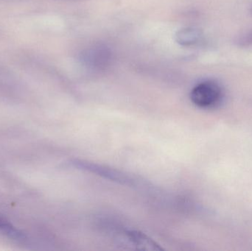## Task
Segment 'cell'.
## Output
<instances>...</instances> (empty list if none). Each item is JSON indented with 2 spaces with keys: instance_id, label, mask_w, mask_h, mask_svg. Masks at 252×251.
I'll return each instance as SVG.
<instances>
[{
  "instance_id": "obj_1",
  "label": "cell",
  "mask_w": 252,
  "mask_h": 251,
  "mask_svg": "<svg viewBox=\"0 0 252 251\" xmlns=\"http://www.w3.org/2000/svg\"><path fill=\"white\" fill-rule=\"evenodd\" d=\"M70 164L77 169L95 174L99 176H101L102 178L111 180L121 184L131 186V187L139 185V183L134 178L116 169H110L106 167L88 162L87 161L73 160Z\"/></svg>"
},
{
  "instance_id": "obj_2",
  "label": "cell",
  "mask_w": 252,
  "mask_h": 251,
  "mask_svg": "<svg viewBox=\"0 0 252 251\" xmlns=\"http://www.w3.org/2000/svg\"><path fill=\"white\" fill-rule=\"evenodd\" d=\"M222 97L220 87L216 83L206 81L195 85L190 93L192 103L201 109L214 107Z\"/></svg>"
},
{
  "instance_id": "obj_3",
  "label": "cell",
  "mask_w": 252,
  "mask_h": 251,
  "mask_svg": "<svg viewBox=\"0 0 252 251\" xmlns=\"http://www.w3.org/2000/svg\"><path fill=\"white\" fill-rule=\"evenodd\" d=\"M201 37L202 32L201 29L195 28H185L176 32L175 39L180 45L191 46L198 43Z\"/></svg>"
},
{
  "instance_id": "obj_4",
  "label": "cell",
  "mask_w": 252,
  "mask_h": 251,
  "mask_svg": "<svg viewBox=\"0 0 252 251\" xmlns=\"http://www.w3.org/2000/svg\"><path fill=\"white\" fill-rule=\"evenodd\" d=\"M0 232L16 241L23 242L27 238L25 234H22L21 231L12 226L8 222L1 218H0Z\"/></svg>"
},
{
  "instance_id": "obj_5",
  "label": "cell",
  "mask_w": 252,
  "mask_h": 251,
  "mask_svg": "<svg viewBox=\"0 0 252 251\" xmlns=\"http://www.w3.org/2000/svg\"><path fill=\"white\" fill-rule=\"evenodd\" d=\"M237 44L242 47H252V30L245 32L238 37Z\"/></svg>"
},
{
  "instance_id": "obj_6",
  "label": "cell",
  "mask_w": 252,
  "mask_h": 251,
  "mask_svg": "<svg viewBox=\"0 0 252 251\" xmlns=\"http://www.w3.org/2000/svg\"><path fill=\"white\" fill-rule=\"evenodd\" d=\"M251 13H252V9H251Z\"/></svg>"
}]
</instances>
